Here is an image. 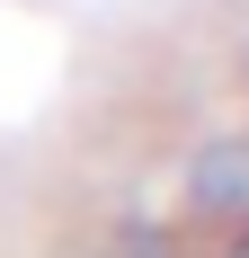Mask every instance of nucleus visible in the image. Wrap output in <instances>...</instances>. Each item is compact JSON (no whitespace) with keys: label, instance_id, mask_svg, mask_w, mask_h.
<instances>
[{"label":"nucleus","instance_id":"f257e3e1","mask_svg":"<svg viewBox=\"0 0 249 258\" xmlns=\"http://www.w3.org/2000/svg\"><path fill=\"white\" fill-rule=\"evenodd\" d=\"M187 205H196V214H214V223L249 214V143H214V152L187 169Z\"/></svg>","mask_w":249,"mask_h":258}]
</instances>
